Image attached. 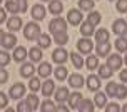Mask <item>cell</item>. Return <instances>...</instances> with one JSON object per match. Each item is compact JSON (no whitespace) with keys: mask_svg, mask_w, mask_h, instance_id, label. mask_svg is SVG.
I'll list each match as a JSON object with an SVG mask.
<instances>
[{"mask_svg":"<svg viewBox=\"0 0 127 112\" xmlns=\"http://www.w3.org/2000/svg\"><path fill=\"white\" fill-rule=\"evenodd\" d=\"M69 84H70V87H74V89H82L84 84H85V77L80 74H72L69 75Z\"/></svg>","mask_w":127,"mask_h":112,"instance_id":"7c38bea8","label":"cell"},{"mask_svg":"<svg viewBox=\"0 0 127 112\" xmlns=\"http://www.w3.org/2000/svg\"><path fill=\"white\" fill-rule=\"evenodd\" d=\"M87 20H89L92 25H99L100 20H102V15L99 12H94V10H92V12H89V15H87Z\"/></svg>","mask_w":127,"mask_h":112,"instance_id":"8d00e7d4","label":"cell"},{"mask_svg":"<svg viewBox=\"0 0 127 112\" xmlns=\"http://www.w3.org/2000/svg\"><path fill=\"white\" fill-rule=\"evenodd\" d=\"M20 5V12H27V7H29V3H27V0H17Z\"/></svg>","mask_w":127,"mask_h":112,"instance_id":"f907efd6","label":"cell"},{"mask_svg":"<svg viewBox=\"0 0 127 112\" xmlns=\"http://www.w3.org/2000/svg\"><path fill=\"white\" fill-rule=\"evenodd\" d=\"M80 34H82L84 37H90V35H94L95 34V25H92L89 20H85L80 24Z\"/></svg>","mask_w":127,"mask_h":112,"instance_id":"ffe728a7","label":"cell"},{"mask_svg":"<svg viewBox=\"0 0 127 112\" xmlns=\"http://www.w3.org/2000/svg\"><path fill=\"white\" fill-rule=\"evenodd\" d=\"M79 8L82 12H92L94 10V0H79Z\"/></svg>","mask_w":127,"mask_h":112,"instance_id":"836d02e7","label":"cell"},{"mask_svg":"<svg viewBox=\"0 0 127 112\" xmlns=\"http://www.w3.org/2000/svg\"><path fill=\"white\" fill-rule=\"evenodd\" d=\"M77 50L80 52V54H87L90 55V52L94 50V44H92V40L90 38H79V42H77Z\"/></svg>","mask_w":127,"mask_h":112,"instance_id":"52a82bcc","label":"cell"},{"mask_svg":"<svg viewBox=\"0 0 127 112\" xmlns=\"http://www.w3.org/2000/svg\"><path fill=\"white\" fill-rule=\"evenodd\" d=\"M40 92L44 94L45 97H50L52 94L55 92V84H54V80H50V79H47V80L42 84V90Z\"/></svg>","mask_w":127,"mask_h":112,"instance_id":"44dd1931","label":"cell"},{"mask_svg":"<svg viewBox=\"0 0 127 112\" xmlns=\"http://www.w3.org/2000/svg\"><path fill=\"white\" fill-rule=\"evenodd\" d=\"M67 22H69L70 25H80L84 22V15H82V10L79 8H70L69 12H67Z\"/></svg>","mask_w":127,"mask_h":112,"instance_id":"5b68a950","label":"cell"},{"mask_svg":"<svg viewBox=\"0 0 127 112\" xmlns=\"http://www.w3.org/2000/svg\"><path fill=\"white\" fill-rule=\"evenodd\" d=\"M110 2H112V0H110Z\"/></svg>","mask_w":127,"mask_h":112,"instance_id":"6f0895ef","label":"cell"},{"mask_svg":"<svg viewBox=\"0 0 127 112\" xmlns=\"http://www.w3.org/2000/svg\"><path fill=\"white\" fill-rule=\"evenodd\" d=\"M105 94H107L109 97H115V94H117V84H115V82H107Z\"/></svg>","mask_w":127,"mask_h":112,"instance_id":"ab89813d","label":"cell"},{"mask_svg":"<svg viewBox=\"0 0 127 112\" xmlns=\"http://www.w3.org/2000/svg\"><path fill=\"white\" fill-rule=\"evenodd\" d=\"M8 62H10V54L7 52V49H3L0 52V65L5 67V65H8Z\"/></svg>","mask_w":127,"mask_h":112,"instance_id":"b9f144b4","label":"cell"},{"mask_svg":"<svg viewBox=\"0 0 127 112\" xmlns=\"http://www.w3.org/2000/svg\"><path fill=\"white\" fill-rule=\"evenodd\" d=\"M25 100L29 102V106H30L32 111H37V107L40 106V100H38V97H37V94H35V92L29 94V95L25 97Z\"/></svg>","mask_w":127,"mask_h":112,"instance_id":"d6a6232c","label":"cell"},{"mask_svg":"<svg viewBox=\"0 0 127 112\" xmlns=\"http://www.w3.org/2000/svg\"><path fill=\"white\" fill-rule=\"evenodd\" d=\"M32 19L37 20V22H40V20L45 19V15H47V10H45V7L42 5V3H35V5L32 7Z\"/></svg>","mask_w":127,"mask_h":112,"instance_id":"30bf717a","label":"cell"},{"mask_svg":"<svg viewBox=\"0 0 127 112\" xmlns=\"http://www.w3.org/2000/svg\"><path fill=\"white\" fill-rule=\"evenodd\" d=\"M40 111H42V112H54V111H55V106H54V102H52L50 99H47V100L42 102Z\"/></svg>","mask_w":127,"mask_h":112,"instance_id":"60d3db41","label":"cell"},{"mask_svg":"<svg viewBox=\"0 0 127 112\" xmlns=\"http://www.w3.org/2000/svg\"><path fill=\"white\" fill-rule=\"evenodd\" d=\"M82 92H70V97H69V107L70 109H79L80 102H82Z\"/></svg>","mask_w":127,"mask_h":112,"instance_id":"e0dca14e","label":"cell"},{"mask_svg":"<svg viewBox=\"0 0 127 112\" xmlns=\"http://www.w3.org/2000/svg\"><path fill=\"white\" fill-rule=\"evenodd\" d=\"M115 49H117V52H127V40L124 37H119L117 40H115Z\"/></svg>","mask_w":127,"mask_h":112,"instance_id":"f35d334b","label":"cell"},{"mask_svg":"<svg viewBox=\"0 0 127 112\" xmlns=\"http://www.w3.org/2000/svg\"><path fill=\"white\" fill-rule=\"evenodd\" d=\"M54 42L57 45H65L69 42V35H67V32H62V34H55L54 35Z\"/></svg>","mask_w":127,"mask_h":112,"instance_id":"e575fe53","label":"cell"},{"mask_svg":"<svg viewBox=\"0 0 127 112\" xmlns=\"http://www.w3.org/2000/svg\"><path fill=\"white\" fill-rule=\"evenodd\" d=\"M40 2H50V0H40Z\"/></svg>","mask_w":127,"mask_h":112,"instance_id":"9f6ffc18","label":"cell"},{"mask_svg":"<svg viewBox=\"0 0 127 112\" xmlns=\"http://www.w3.org/2000/svg\"><path fill=\"white\" fill-rule=\"evenodd\" d=\"M85 85L89 89L90 92H97L100 89V75H94L90 74L87 79H85Z\"/></svg>","mask_w":127,"mask_h":112,"instance_id":"ba28073f","label":"cell"},{"mask_svg":"<svg viewBox=\"0 0 127 112\" xmlns=\"http://www.w3.org/2000/svg\"><path fill=\"white\" fill-rule=\"evenodd\" d=\"M54 75H55L57 80H65V79H69V70H67V67H65V64L59 65V67L54 70Z\"/></svg>","mask_w":127,"mask_h":112,"instance_id":"484cf974","label":"cell"},{"mask_svg":"<svg viewBox=\"0 0 127 112\" xmlns=\"http://www.w3.org/2000/svg\"><path fill=\"white\" fill-rule=\"evenodd\" d=\"M37 74H38V77H42V79L50 77V74H52V65H50V62H42V64H40V65H38V69H37Z\"/></svg>","mask_w":127,"mask_h":112,"instance_id":"d6986e66","label":"cell"},{"mask_svg":"<svg viewBox=\"0 0 127 112\" xmlns=\"http://www.w3.org/2000/svg\"><path fill=\"white\" fill-rule=\"evenodd\" d=\"M107 64L114 69V70H119V69L122 67V64H124V59L119 55V52H117V54H110V55L107 57Z\"/></svg>","mask_w":127,"mask_h":112,"instance_id":"4fadbf2b","label":"cell"},{"mask_svg":"<svg viewBox=\"0 0 127 112\" xmlns=\"http://www.w3.org/2000/svg\"><path fill=\"white\" fill-rule=\"evenodd\" d=\"M8 94H5V92H0V107L2 109H5L7 107V104H8Z\"/></svg>","mask_w":127,"mask_h":112,"instance_id":"f6af8a7d","label":"cell"},{"mask_svg":"<svg viewBox=\"0 0 127 112\" xmlns=\"http://www.w3.org/2000/svg\"><path fill=\"white\" fill-rule=\"evenodd\" d=\"M29 57H30L32 62H40L42 57H44V52H42V47H32L29 50Z\"/></svg>","mask_w":127,"mask_h":112,"instance_id":"d4e9b609","label":"cell"},{"mask_svg":"<svg viewBox=\"0 0 127 112\" xmlns=\"http://www.w3.org/2000/svg\"><path fill=\"white\" fill-rule=\"evenodd\" d=\"M95 52H97V55L99 57H109L110 54V44L109 42H100V44H97L95 47Z\"/></svg>","mask_w":127,"mask_h":112,"instance_id":"603a6c76","label":"cell"},{"mask_svg":"<svg viewBox=\"0 0 127 112\" xmlns=\"http://www.w3.org/2000/svg\"><path fill=\"white\" fill-rule=\"evenodd\" d=\"M5 8H7V12H10L12 15L20 12V5L17 0H5Z\"/></svg>","mask_w":127,"mask_h":112,"instance_id":"4dcf8cb0","label":"cell"},{"mask_svg":"<svg viewBox=\"0 0 127 112\" xmlns=\"http://www.w3.org/2000/svg\"><path fill=\"white\" fill-rule=\"evenodd\" d=\"M0 22H2V24H5V22H7V8H5V7L0 10Z\"/></svg>","mask_w":127,"mask_h":112,"instance_id":"816d5d0a","label":"cell"},{"mask_svg":"<svg viewBox=\"0 0 127 112\" xmlns=\"http://www.w3.org/2000/svg\"><path fill=\"white\" fill-rule=\"evenodd\" d=\"M22 19H20L19 15H12L10 19L7 20V27H8V30L10 32H17V30H20L22 29Z\"/></svg>","mask_w":127,"mask_h":112,"instance_id":"5bb4252c","label":"cell"},{"mask_svg":"<svg viewBox=\"0 0 127 112\" xmlns=\"http://www.w3.org/2000/svg\"><path fill=\"white\" fill-rule=\"evenodd\" d=\"M27 55H29V50H27V49H24V47H15V50H13V55H12V59L15 60V62L22 64V62H25Z\"/></svg>","mask_w":127,"mask_h":112,"instance_id":"2e32d148","label":"cell"},{"mask_svg":"<svg viewBox=\"0 0 127 112\" xmlns=\"http://www.w3.org/2000/svg\"><path fill=\"white\" fill-rule=\"evenodd\" d=\"M112 30H114L115 35H119L122 37L127 30V19H117L114 20V24H112Z\"/></svg>","mask_w":127,"mask_h":112,"instance_id":"9c48e42d","label":"cell"},{"mask_svg":"<svg viewBox=\"0 0 127 112\" xmlns=\"http://www.w3.org/2000/svg\"><path fill=\"white\" fill-rule=\"evenodd\" d=\"M124 64L127 65V52H126V57H124Z\"/></svg>","mask_w":127,"mask_h":112,"instance_id":"db71d44e","label":"cell"},{"mask_svg":"<svg viewBox=\"0 0 127 112\" xmlns=\"http://www.w3.org/2000/svg\"><path fill=\"white\" fill-rule=\"evenodd\" d=\"M24 94H25V85L22 82H15L12 87H10V90H8V95L13 100H20L24 97Z\"/></svg>","mask_w":127,"mask_h":112,"instance_id":"8992f818","label":"cell"},{"mask_svg":"<svg viewBox=\"0 0 127 112\" xmlns=\"http://www.w3.org/2000/svg\"><path fill=\"white\" fill-rule=\"evenodd\" d=\"M54 97H55L57 102H69L70 92H69V89H67V87H59V89H55Z\"/></svg>","mask_w":127,"mask_h":112,"instance_id":"9a60e30c","label":"cell"},{"mask_svg":"<svg viewBox=\"0 0 127 112\" xmlns=\"http://www.w3.org/2000/svg\"><path fill=\"white\" fill-rule=\"evenodd\" d=\"M115 8H117V12H121V13H127V0H117Z\"/></svg>","mask_w":127,"mask_h":112,"instance_id":"ee69618b","label":"cell"},{"mask_svg":"<svg viewBox=\"0 0 127 112\" xmlns=\"http://www.w3.org/2000/svg\"><path fill=\"white\" fill-rule=\"evenodd\" d=\"M115 97L119 100H124L127 97V84L122 82L121 85H117V94H115Z\"/></svg>","mask_w":127,"mask_h":112,"instance_id":"74e56055","label":"cell"},{"mask_svg":"<svg viewBox=\"0 0 127 112\" xmlns=\"http://www.w3.org/2000/svg\"><path fill=\"white\" fill-rule=\"evenodd\" d=\"M107 94H104V92H95V97H94V102H95V106L99 107V109H105V106H107Z\"/></svg>","mask_w":127,"mask_h":112,"instance_id":"7402d4cb","label":"cell"},{"mask_svg":"<svg viewBox=\"0 0 127 112\" xmlns=\"http://www.w3.org/2000/svg\"><path fill=\"white\" fill-rule=\"evenodd\" d=\"M40 34H42V32H40V25H38L37 22H29V24H25V27H24V37H25L27 40H37Z\"/></svg>","mask_w":127,"mask_h":112,"instance_id":"6da1fadb","label":"cell"},{"mask_svg":"<svg viewBox=\"0 0 127 112\" xmlns=\"http://www.w3.org/2000/svg\"><path fill=\"white\" fill-rule=\"evenodd\" d=\"M29 89H30L32 92H38V90H42V84H40V79H37V77H30V82H29Z\"/></svg>","mask_w":127,"mask_h":112,"instance_id":"d590c367","label":"cell"},{"mask_svg":"<svg viewBox=\"0 0 127 112\" xmlns=\"http://www.w3.org/2000/svg\"><path fill=\"white\" fill-rule=\"evenodd\" d=\"M95 40H97V44H100V42H109V30L105 29H97L94 34Z\"/></svg>","mask_w":127,"mask_h":112,"instance_id":"1f68e13d","label":"cell"},{"mask_svg":"<svg viewBox=\"0 0 127 112\" xmlns=\"http://www.w3.org/2000/svg\"><path fill=\"white\" fill-rule=\"evenodd\" d=\"M85 67L89 69V70L99 69V55H92V54H90V55L85 59Z\"/></svg>","mask_w":127,"mask_h":112,"instance_id":"f546056e","label":"cell"},{"mask_svg":"<svg viewBox=\"0 0 127 112\" xmlns=\"http://www.w3.org/2000/svg\"><path fill=\"white\" fill-rule=\"evenodd\" d=\"M119 79H121L124 84H127V69H121V74H119Z\"/></svg>","mask_w":127,"mask_h":112,"instance_id":"681fc988","label":"cell"},{"mask_svg":"<svg viewBox=\"0 0 127 112\" xmlns=\"http://www.w3.org/2000/svg\"><path fill=\"white\" fill-rule=\"evenodd\" d=\"M19 72L24 79H30V77H33V74H35V65L32 62H22Z\"/></svg>","mask_w":127,"mask_h":112,"instance_id":"8fae6325","label":"cell"},{"mask_svg":"<svg viewBox=\"0 0 127 112\" xmlns=\"http://www.w3.org/2000/svg\"><path fill=\"white\" fill-rule=\"evenodd\" d=\"M114 74V69L110 67L107 62L104 64V65H99V75H100V79H110Z\"/></svg>","mask_w":127,"mask_h":112,"instance_id":"83f0119b","label":"cell"},{"mask_svg":"<svg viewBox=\"0 0 127 112\" xmlns=\"http://www.w3.org/2000/svg\"><path fill=\"white\" fill-rule=\"evenodd\" d=\"M69 22L67 20H64L62 17H55V19L50 20V24H49V30H50V34H62V32H67V27H69Z\"/></svg>","mask_w":127,"mask_h":112,"instance_id":"7a4b0ae2","label":"cell"},{"mask_svg":"<svg viewBox=\"0 0 127 112\" xmlns=\"http://www.w3.org/2000/svg\"><path fill=\"white\" fill-rule=\"evenodd\" d=\"M70 60H72V64H74V67L75 69H82V67H85V60L82 59V54L79 52H72L70 54Z\"/></svg>","mask_w":127,"mask_h":112,"instance_id":"4316f807","label":"cell"},{"mask_svg":"<svg viewBox=\"0 0 127 112\" xmlns=\"http://www.w3.org/2000/svg\"><path fill=\"white\" fill-rule=\"evenodd\" d=\"M55 111H57V112H69L70 107L69 106H64V102H59V106H55Z\"/></svg>","mask_w":127,"mask_h":112,"instance_id":"c3c4849f","label":"cell"},{"mask_svg":"<svg viewBox=\"0 0 127 112\" xmlns=\"http://www.w3.org/2000/svg\"><path fill=\"white\" fill-rule=\"evenodd\" d=\"M119 111H122V109L117 106V102H110L105 106V112H119Z\"/></svg>","mask_w":127,"mask_h":112,"instance_id":"bcb514c9","label":"cell"},{"mask_svg":"<svg viewBox=\"0 0 127 112\" xmlns=\"http://www.w3.org/2000/svg\"><path fill=\"white\" fill-rule=\"evenodd\" d=\"M52 40H54V38H50V35H49V34H40V35H38V38H37V44H38V47L47 49V47H50Z\"/></svg>","mask_w":127,"mask_h":112,"instance_id":"f1b7e54d","label":"cell"},{"mask_svg":"<svg viewBox=\"0 0 127 112\" xmlns=\"http://www.w3.org/2000/svg\"><path fill=\"white\" fill-rule=\"evenodd\" d=\"M122 37H124V38H126V40H127V30H126V34H124V35H122Z\"/></svg>","mask_w":127,"mask_h":112,"instance_id":"11a10c76","label":"cell"},{"mask_svg":"<svg viewBox=\"0 0 127 112\" xmlns=\"http://www.w3.org/2000/svg\"><path fill=\"white\" fill-rule=\"evenodd\" d=\"M49 12L52 15H60L64 12V3L60 0H50L49 2Z\"/></svg>","mask_w":127,"mask_h":112,"instance_id":"ac0fdd59","label":"cell"},{"mask_svg":"<svg viewBox=\"0 0 127 112\" xmlns=\"http://www.w3.org/2000/svg\"><path fill=\"white\" fill-rule=\"evenodd\" d=\"M95 107H97V106H95L94 100L82 99V102H80V106H79V109H77V111H80V112H94Z\"/></svg>","mask_w":127,"mask_h":112,"instance_id":"cb8c5ba5","label":"cell"},{"mask_svg":"<svg viewBox=\"0 0 127 112\" xmlns=\"http://www.w3.org/2000/svg\"><path fill=\"white\" fill-rule=\"evenodd\" d=\"M17 111L19 112H30V106H29V102L27 100H20L19 104H17Z\"/></svg>","mask_w":127,"mask_h":112,"instance_id":"7bdbcfd3","label":"cell"},{"mask_svg":"<svg viewBox=\"0 0 127 112\" xmlns=\"http://www.w3.org/2000/svg\"><path fill=\"white\" fill-rule=\"evenodd\" d=\"M0 42H2V47L7 50L10 49H15L17 47V37H15V34H10V30L8 32H0Z\"/></svg>","mask_w":127,"mask_h":112,"instance_id":"3957f363","label":"cell"},{"mask_svg":"<svg viewBox=\"0 0 127 112\" xmlns=\"http://www.w3.org/2000/svg\"><path fill=\"white\" fill-rule=\"evenodd\" d=\"M122 112H127V104H126L124 107H122Z\"/></svg>","mask_w":127,"mask_h":112,"instance_id":"f5cc1de1","label":"cell"},{"mask_svg":"<svg viewBox=\"0 0 127 112\" xmlns=\"http://www.w3.org/2000/svg\"><path fill=\"white\" fill-rule=\"evenodd\" d=\"M69 52L64 49L62 45H59V49H55L52 52V62L54 64H59V65H62V64L67 62V59H69Z\"/></svg>","mask_w":127,"mask_h":112,"instance_id":"277c9868","label":"cell"},{"mask_svg":"<svg viewBox=\"0 0 127 112\" xmlns=\"http://www.w3.org/2000/svg\"><path fill=\"white\" fill-rule=\"evenodd\" d=\"M7 80H8V72L5 70V67H2V72H0V82L5 84Z\"/></svg>","mask_w":127,"mask_h":112,"instance_id":"7dc6e473","label":"cell"}]
</instances>
